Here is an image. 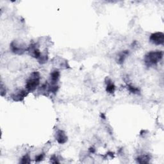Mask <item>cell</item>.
<instances>
[{
	"label": "cell",
	"mask_w": 164,
	"mask_h": 164,
	"mask_svg": "<svg viewBox=\"0 0 164 164\" xmlns=\"http://www.w3.org/2000/svg\"><path fill=\"white\" fill-rule=\"evenodd\" d=\"M162 51H150L144 56V63L147 67H153L157 65L163 58Z\"/></svg>",
	"instance_id": "6da1fadb"
},
{
	"label": "cell",
	"mask_w": 164,
	"mask_h": 164,
	"mask_svg": "<svg viewBox=\"0 0 164 164\" xmlns=\"http://www.w3.org/2000/svg\"><path fill=\"white\" fill-rule=\"evenodd\" d=\"M41 75L38 71L33 72L30 74L29 78L26 82L25 88L28 92H32L37 89L40 84Z\"/></svg>",
	"instance_id": "7a4b0ae2"
},
{
	"label": "cell",
	"mask_w": 164,
	"mask_h": 164,
	"mask_svg": "<svg viewBox=\"0 0 164 164\" xmlns=\"http://www.w3.org/2000/svg\"><path fill=\"white\" fill-rule=\"evenodd\" d=\"M10 48L13 53L17 54H22L23 53H24L26 51H27L28 49L27 46L23 44L18 42L17 41H13L10 44Z\"/></svg>",
	"instance_id": "3957f363"
},
{
	"label": "cell",
	"mask_w": 164,
	"mask_h": 164,
	"mask_svg": "<svg viewBox=\"0 0 164 164\" xmlns=\"http://www.w3.org/2000/svg\"><path fill=\"white\" fill-rule=\"evenodd\" d=\"M149 40L151 42L155 45H162L164 42V34L162 32H156L151 35Z\"/></svg>",
	"instance_id": "277c9868"
},
{
	"label": "cell",
	"mask_w": 164,
	"mask_h": 164,
	"mask_svg": "<svg viewBox=\"0 0 164 164\" xmlns=\"http://www.w3.org/2000/svg\"><path fill=\"white\" fill-rule=\"evenodd\" d=\"M29 93L27 90H19L12 95V100L15 101H21L27 97Z\"/></svg>",
	"instance_id": "5b68a950"
},
{
	"label": "cell",
	"mask_w": 164,
	"mask_h": 164,
	"mask_svg": "<svg viewBox=\"0 0 164 164\" xmlns=\"http://www.w3.org/2000/svg\"><path fill=\"white\" fill-rule=\"evenodd\" d=\"M56 140L60 144H64L67 142V136L66 132L63 130L59 129L56 133Z\"/></svg>",
	"instance_id": "8992f818"
},
{
	"label": "cell",
	"mask_w": 164,
	"mask_h": 164,
	"mask_svg": "<svg viewBox=\"0 0 164 164\" xmlns=\"http://www.w3.org/2000/svg\"><path fill=\"white\" fill-rule=\"evenodd\" d=\"M60 72L58 70H54V71H53L51 73L50 76L51 83H54V84H56L57 82L58 81L60 78Z\"/></svg>",
	"instance_id": "52a82bcc"
},
{
	"label": "cell",
	"mask_w": 164,
	"mask_h": 164,
	"mask_svg": "<svg viewBox=\"0 0 164 164\" xmlns=\"http://www.w3.org/2000/svg\"><path fill=\"white\" fill-rule=\"evenodd\" d=\"M106 90L109 94H113L115 92L116 86L110 80H108V82H106Z\"/></svg>",
	"instance_id": "ba28073f"
},
{
	"label": "cell",
	"mask_w": 164,
	"mask_h": 164,
	"mask_svg": "<svg viewBox=\"0 0 164 164\" xmlns=\"http://www.w3.org/2000/svg\"><path fill=\"white\" fill-rule=\"evenodd\" d=\"M151 160L150 157L148 155H143L137 158V162L139 163H147Z\"/></svg>",
	"instance_id": "9c48e42d"
},
{
	"label": "cell",
	"mask_w": 164,
	"mask_h": 164,
	"mask_svg": "<svg viewBox=\"0 0 164 164\" xmlns=\"http://www.w3.org/2000/svg\"><path fill=\"white\" fill-rule=\"evenodd\" d=\"M129 54L128 51H124L122 52V53L119 54V56L118 57V63L119 64H123L125 58H126V56Z\"/></svg>",
	"instance_id": "30bf717a"
},
{
	"label": "cell",
	"mask_w": 164,
	"mask_h": 164,
	"mask_svg": "<svg viewBox=\"0 0 164 164\" xmlns=\"http://www.w3.org/2000/svg\"><path fill=\"white\" fill-rule=\"evenodd\" d=\"M127 88L130 92H131L132 94H139L140 93V90L139 89V88H137L131 85H127Z\"/></svg>",
	"instance_id": "8fae6325"
},
{
	"label": "cell",
	"mask_w": 164,
	"mask_h": 164,
	"mask_svg": "<svg viewBox=\"0 0 164 164\" xmlns=\"http://www.w3.org/2000/svg\"><path fill=\"white\" fill-rule=\"evenodd\" d=\"M31 162V159L29 155H26L25 156H23L21 158V160L20 161V163H21L23 164H27V163H30Z\"/></svg>",
	"instance_id": "7c38bea8"
},
{
	"label": "cell",
	"mask_w": 164,
	"mask_h": 164,
	"mask_svg": "<svg viewBox=\"0 0 164 164\" xmlns=\"http://www.w3.org/2000/svg\"><path fill=\"white\" fill-rule=\"evenodd\" d=\"M44 158V153H41L40 155L36 156L35 160L36 162H41V161L43 160Z\"/></svg>",
	"instance_id": "4fadbf2b"
},
{
	"label": "cell",
	"mask_w": 164,
	"mask_h": 164,
	"mask_svg": "<svg viewBox=\"0 0 164 164\" xmlns=\"http://www.w3.org/2000/svg\"><path fill=\"white\" fill-rule=\"evenodd\" d=\"M5 94H6V88H5V87L3 86V83H1V96H4Z\"/></svg>",
	"instance_id": "5bb4252c"
},
{
	"label": "cell",
	"mask_w": 164,
	"mask_h": 164,
	"mask_svg": "<svg viewBox=\"0 0 164 164\" xmlns=\"http://www.w3.org/2000/svg\"><path fill=\"white\" fill-rule=\"evenodd\" d=\"M51 162L53 163H59V161L57 159L56 156H53V157L51 158Z\"/></svg>",
	"instance_id": "9a60e30c"
},
{
	"label": "cell",
	"mask_w": 164,
	"mask_h": 164,
	"mask_svg": "<svg viewBox=\"0 0 164 164\" xmlns=\"http://www.w3.org/2000/svg\"><path fill=\"white\" fill-rule=\"evenodd\" d=\"M89 151L90 152V153H94L95 152V149L94 147H90V149H89Z\"/></svg>",
	"instance_id": "2e32d148"
}]
</instances>
